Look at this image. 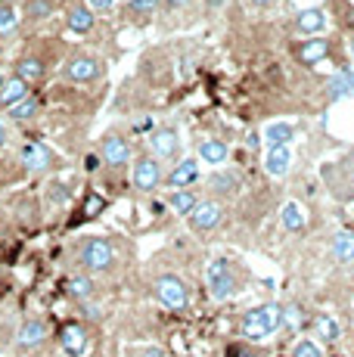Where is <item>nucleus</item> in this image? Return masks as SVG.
<instances>
[{
    "label": "nucleus",
    "instance_id": "obj_1",
    "mask_svg": "<svg viewBox=\"0 0 354 357\" xmlns=\"http://www.w3.org/2000/svg\"><path fill=\"white\" fill-rule=\"evenodd\" d=\"M66 53H69V47L56 38H29L13 63V75L22 78L29 87H44L53 68L63 66Z\"/></svg>",
    "mask_w": 354,
    "mask_h": 357
},
{
    "label": "nucleus",
    "instance_id": "obj_2",
    "mask_svg": "<svg viewBox=\"0 0 354 357\" xmlns=\"http://www.w3.org/2000/svg\"><path fill=\"white\" fill-rule=\"evenodd\" d=\"M109 72V63L100 53L93 50H84V47H75V50L66 53L63 66H59V78L66 84H78V87H91V84H100Z\"/></svg>",
    "mask_w": 354,
    "mask_h": 357
},
{
    "label": "nucleus",
    "instance_id": "obj_3",
    "mask_svg": "<svg viewBox=\"0 0 354 357\" xmlns=\"http://www.w3.org/2000/svg\"><path fill=\"white\" fill-rule=\"evenodd\" d=\"M75 264L81 267V273H109L118 264V249L112 239L106 236H81L72 249Z\"/></svg>",
    "mask_w": 354,
    "mask_h": 357
},
{
    "label": "nucleus",
    "instance_id": "obj_4",
    "mask_svg": "<svg viewBox=\"0 0 354 357\" xmlns=\"http://www.w3.org/2000/svg\"><path fill=\"white\" fill-rule=\"evenodd\" d=\"M19 168H22V174H56V171H63V155L56 153V149L50 146V143L44 140H22V146H19Z\"/></svg>",
    "mask_w": 354,
    "mask_h": 357
},
{
    "label": "nucleus",
    "instance_id": "obj_5",
    "mask_svg": "<svg viewBox=\"0 0 354 357\" xmlns=\"http://www.w3.org/2000/svg\"><path fill=\"white\" fill-rule=\"evenodd\" d=\"M280 311L283 307L280 305H258V307H252V311H246V317H243V324H240V333H243V339H249V342H264V339H270V335L280 329Z\"/></svg>",
    "mask_w": 354,
    "mask_h": 357
},
{
    "label": "nucleus",
    "instance_id": "obj_6",
    "mask_svg": "<svg viewBox=\"0 0 354 357\" xmlns=\"http://www.w3.org/2000/svg\"><path fill=\"white\" fill-rule=\"evenodd\" d=\"M206 286L212 292L215 301H227L240 292V277H236V267L230 264V258H212L206 267Z\"/></svg>",
    "mask_w": 354,
    "mask_h": 357
},
{
    "label": "nucleus",
    "instance_id": "obj_7",
    "mask_svg": "<svg viewBox=\"0 0 354 357\" xmlns=\"http://www.w3.org/2000/svg\"><path fill=\"white\" fill-rule=\"evenodd\" d=\"M153 292L159 298V305L168 307V311H187L190 307V289L177 273H159L153 280Z\"/></svg>",
    "mask_w": 354,
    "mask_h": 357
},
{
    "label": "nucleus",
    "instance_id": "obj_8",
    "mask_svg": "<svg viewBox=\"0 0 354 357\" xmlns=\"http://www.w3.org/2000/svg\"><path fill=\"white\" fill-rule=\"evenodd\" d=\"M97 155H100V162H103V168L118 171L134 159V146L125 134H118V130H106L97 143Z\"/></svg>",
    "mask_w": 354,
    "mask_h": 357
},
{
    "label": "nucleus",
    "instance_id": "obj_9",
    "mask_svg": "<svg viewBox=\"0 0 354 357\" xmlns=\"http://www.w3.org/2000/svg\"><path fill=\"white\" fill-rule=\"evenodd\" d=\"M165 183V168L155 155H137L134 159V168H131V187L137 193H155V190Z\"/></svg>",
    "mask_w": 354,
    "mask_h": 357
},
{
    "label": "nucleus",
    "instance_id": "obj_10",
    "mask_svg": "<svg viewBox=\"0 0 354 357\" xmlns=\"http://www.w3.org/2000/svg\"><path fill=\"white\" fill-rule=\"evenodd\" d=\"M323 181L336 199H342V202L354 199V153L345 155V159H339L336 165H326Z\"/></svg>",
    "mask_w": 354,
    "mask_h": 357
},
{
    "label": "nucleus",
    "instance_id": "obj_11",
    "mask_svg": "<svg viewBox=\"0 0 354 357\" xmlns=\"http://www.w3.org/2000/svg\"><path fill=\"white\" fill-rule=\"evenodd\" d=\"M149 143V155H155L159 162H177L180 159V130L174 125H162L153 128L146 137Z\"/></svg>",
    "mask_w": 354,
    "mask_h": 357
},
{
    "label": "nucleus",
    "instance_id": "obj_12",
    "mask_svg": "<svg viewBox=\"0 0 354 357\" xmlns=\"http://www.w3.org/2000/svg\"><path fill=\"white\" fill-rule=\"evenodd\" d=\"M47 339H50V329H47L44 317H25L13 333V348L16 351H40Z\"/></svg>",
    "mask_w": 354,
    "mask_h": 357
},
{
    "label": "nucleus",
    "instance_id": "obj_13",
    "mask_svg": "<svg viewBox=\"0 0 354 357\" xmlns=\"http://www.w3.org/2000/svg\"><path fill=\"white\" fill-rule=\"evenodd\" d=\"M56 339H59V348H63L66 357H84L87 348H91V329H87V324L69 320V324L59 326Z\"/></svg>",
    "mask_w": 354,
    "mask_h": 357
},
{
    "label": "nucleus",
    "instance_id": "obj_14",
    "mask_svg": "<svg viewBox=\"0 0 354 357\" xmlns=\"http://www.w3.org/2000/svg\"><path fill=\"white\" fill-rule=\"evenodd\" d=\"M97 19L100 16L84 0H72V3L66 6V31L78 34V38H91V34L97 31Z\"/></svg>",
    "mask_w": 354,
    "mask_h": 357
},
{
    "label": "nucleus",
    "instance_id": "obj_15",
    "mask_svg": "<svg viewBox=\"0 0 354 357\" xmlns=\"http://www.w3.org/2000/svg\"><path fill=\"white\" fill-rule=\"evenodd\" d=\"M221 224H224V205L217 199H202L193 208V215H190V227L196 233H212Z\"/></svg>",
    "mask_w": 354,
    "mask_h": 357
},
{
    "label": "nucleus",
    "instance_id": "obj_16",
    "mask_svg": "<svg viewBox=\"0 0 354 357\" xmlns=\"http://www.w3.org/2000/svg\"><path fill=\"white\" fill-rule=\"evenodd\" d=\"M59 13V0H25L19 16H22V29H38V25L50 22Z\"/></svg>",
    "mask_w": 354,
    "mask_h": 357
},
{
    "label": "nucleus",
    "instance_id": "obj_17",
    "mask_svg": "<svg viewBox=\"0 0 354 357\" xmlns=\"http://www.w3.org/2000/svg\"><path fill=\"white\" fill-rule=\"evenodd\" d=\"M199 181V159H177L174 168L165 174V183L174 190H193V183Z\"/></svg>",
    "mask_w": 354,
    "mask_h": 357
},
{
    "label": "nucleus",
    "instance_id": "obj_18",
    "mask_svg": "<svg viewBox=\"0 0 354 357\" xmlns=\"http://www.w3.org/2000/svg\"><path fill=\"white\" fill-rule=\"evenodd\" d=\"M162 0H128L125 6H121V19L131 25H149L155 19V13H159Z\"/></svg>",
    "mask_w": 354,
    "mask_h": 357
},
{
    "label": "nucleus",
    "instance_id": "obj_19",
    "mask_svg": "<svg viewBox=\"0 0 354 357\" xmlns=\"http://www.w3.org/2000/svg\"><path fill=\"white\" fill-rule=\"evenodd\" d=\"M40 109H44V102H40L38 93H31V97H25L22 102L10 106L6 112H0V115L6 119V125H29V121H35L40 115Z\"/></svg>",
    "mask_w": 354,
    "mask_h": 357
},
{
    "label": "nucleus",
    "instance_id": "obj_20",
    "mask_svg": "<svg viewBox=\"0 0 354 357\" xmlns=\"http://www.w3.org/2000/svg\"><path fill=\"white\" fill-rule=\"evenodd\" d=\"M196 153H199V162L212 165V168H221L230 155V146L224 140H217V137H202L199 146H196Z\"/></svg>",
    "mask_w": 354,
    "mask_h": 357
},
{
    "label": "nucleus",
    "instance_id": "obj_21",
    "mask_svg": "<svg viewBox=\"0 0 354 357\" xmlns=\"http://www.w3.org/2000/svg\"><path fill=\"white\" fill-rule=\"evenodd\" d=\"M66 295L75 298L78 305H87V301L97 298V283H93L91 273H75V277H69V283H66Z\"/></svg>",
    "mask_w": 354,
    "mask_h": 357
},
{
    "label": "nucleus",
    "instance_id": "obj_22",
    "mask_svg": "<svg viewBox=\"0 0 354 357\" xmlns=\"http://www.w3.org/2000/svg\"><path fill=\"white\" fill-rule=\"evenodd\" d=\"M25 97H31V87L25 84L22 78H16V75L10 72V78H6L3 91H0V112H6L10 106H16V102H22Z\"/></svg>",
    "mask_w": 354,
    "mask_h": 357
},
{
    "label": "nucleus",
    "instance_id": "obj_23",
    "mask_svg": "<svg viewBox=\"0 0 354 357\" xmlns=\"http://www.w3.org/2000/svg\"><path fill=\"white\" fill-rule=\"evenodd\" d=\"M206 187L212 196H233L236 190L243 187V181L236 171H215V174L206 181Z\"/></svg>",
    "mask_w": 354,
    "mask_h": 357
},
{
    "label": "nucleus",
    "instance_id": "obj_24",
    "mask_svg": "<svg viewBox=\"0 0 354 357\" xmlns=\"http://www.w3.org/2000/svg\"><path fill=\"white\" fill-rule=\"evenodd\" d=\"M326 29V13L323 10H302L292 19V31L295 34H320Z\"/></svg>",
    "mask_w": 354,
    "mask_h": 357
},
{
    "label": "nucleus",
    "instance_id": "obj_25",
    "mask_svg": "<svg viewBox=\"0 0 354 357\" xmlns=\"http://www.w3.org/2000/svg\"><path fill=\"white\" fill-rule=\"evenodd\" d=\"M19 31H22V16H19V10L13 3H0V44L19 38Z\"/></svg>",
    "mask_w": 354,
    "mask_h": 357
},
{
    "label": "nucleus",
    "instance_id": "obj_26",
    "mask_svg": "<svg viewBox=\"0 0 354 357\" xmlns=\"http://www.w3.org/2000/svg\"><path fill=\"white\" fill-rule=\"evenodd\" d=\"M292 140H295V125H289V121H274V125L264 128V146L268 149L289 146Z\"/></svg>",
    "mask_w": 354,
    "mask_h": 357
},
{
    "label": "nucleus",
    "instance_id": "obj_27",
    "mask_svg": "<svg viewBox=\"0 0 354 357\" xmlns=\"http://www.w3.org/2000/svg\"><path fill=\"white\" fill-rule=\"evenodd\" d=\"M326 97L330 100L354 97V72L351 68H342V72H336L330 81H326Z\"/></svg>",
    "mask_w": 354,
    "mask_h": 357
},
{
    "label": "nucleus",
    "instance_id": "obj_28",
    "mask_svg": "<svg viewBox=\"0 0 354 357\" xmlns=\"http://www.w3.org/2000/svg\"><path fill=\"white\" fill-rule=\"evenodd\" d=\"M289 168H292V149L289 146L268 149V155H264V171H268L270 177H283Z\"/></svg>",
    "mask_w": 354,
    "mask_h": 357
},
{
    "label": "nucleus",
    "instance_id": "obj_29",
    "mask_svg": "<svg viewBox=\"0 0 354 357\" xmlns=\"http://www.w3.org/2000/svg\"><path fill=\"white\" fill-rule=\"evenodd\" d=\"M326 56H330V40L326 38H311V40H305V44L298 47V59H302L305 66L323 63Z\"/></svg>",
    "mask_w": 354,
    "mask_h": 357
},
{
    "label": "nucleus",
    "instance_id": "obj_30",
    "mask_svg": "<svg viewBox=\"0 0 354 357\" xmlns=\"http://www.w3.org/2000/svg\"><path fill=\"white\" fill-rule=\"evenodd\" d=\"M332 261H339V264H351L354 261V230H339L336 236H332Z\"/></svg>",
    "mask_w": 354,
    "mask_h": 357
},
{
    "label": "nucleus",
    "instance_id": "obj_31",
    "mask_svg": "<svg viewBox=\"0 0 354 357\" xmlns=\"http://www.w3.org/2000/svg\"><path fill=\"white\" fill-rule=\"evenodd\" d=\"M199 202H202V199H199L196 190H174V193H168V205H171V211H174V215H180V218L193 215V208Z\"/></svg>",
    "mask_w": 354,
    "mask_h": 357
},
{
    "label": "nucleus",
    "instance_id": "obj_32",
    "mask_svg": "<svg viewBox=\"0 0 354 357\" xmlns=\"http://www.w3.org/2000/svg\"><path fill=\"white\" fill-rule=\"evenodd\" d=\"M280 218H283V227L292 230V233L305 230V224H308V215H305V208L298 202H286L283 211H280Z\"/></svg>",
    "mask_w": 354,
    "mask_h": 357
},
{
    "label": "nucleus",
    "instance_id": "obj_33",
    "mask_svg": "<svg viewBox=\"0 0 354 357\" xmlns=\"http://www.w3.org/2000/svg\"><path fill=\"white\" fill-rule=\"evenodd\" d=\"M314 329H317L320 342H326V345L339 342V335H342V326H339V320L330 317V314H320V317L314 320Z\"/></svg>",
    "mask_w": 354,
    "mask_h": 357
},
{
    "label": "nucleus",
    "instance_id": "obj_34",
    "mask_svg": "<svg viewBox=\"0 0 354 357\" xmlns=\"http://www.w3.org/2000/svg\"><path fill=\"white\" fill-rule=\"evenodd\" d=\"M305 324V311H302V305H286L283 311H280V326L283 329H289V333H298Z\"/></svg>",
    "mask_w": 354,
    "mask_h": 357
},
{
    "label": "nucleus",
    "instance_id": "obj_35",
    "mask_svg": "<svg viewBox=\"0 0 354 357\" xmlns=\"http://www.w3.org/2000/svg\"><path fill=\"white\" fill-rule=\"evenodd\" d=\"M69 193H72V190H69V181H59V177H53V181L50 183H47V199H50V202L53 205H66V202H69Z\"/></svg>",
    "mask_w": 354,
    "mask_h": 357
},
{
    "label": "nucleus",
    "instance_id": "obj_36",
    "mask_svg": "<svg viewBox=\"0 0 354 357\" xmlns=\"http://www.w3.org/2000/svg\"><path fill=\"white\" fill-rule=\"evenodd\" d=\"M292 357H323V348H320V342L302 339L295 348H292Z\"/></svg>",
    "mask_w": 354,
    "mask_h": 357
},
{
    "label": "nucleus",
    "instance_id": "obj_37",
    "mask_svg": "<svg viewBox=\"0 0 354 357\" xmlns=\"http://www.w3.org/2000/svg\"><path fill=\"white\" fill-rule=\"evenodd\" d=\"M106 208V199L100 193H87V205H84V218H97Z\"/></svg>",
    "mask_w": 354,
    "mask_h": 357
},
{
    "label": "nucleus",
    "instance_id": "obj_38",
    "mask_svg": "<svg viewBox=\"0 0 354 357\" xmlns=\"http://www.w3.org/2000/svg\"><path fill=\"white\" fill-rule=\"evenodd\" d=\"M87 6H91L97 16H109V13L115 10V0H84Z\"/></svg>",
    "mask_w": 354,
    "mask_h": 357
},
{
    "label": "nucleus",
    "instance_id": "obj_39",
    "mask_svg": "<svg viewBox=\"0 0 354 357\" xmlns=\"http://www.w3.org/2000/svg\"><path fill=\"white\" fill-rule=\"evenodd\" d=\"M125 357H165V351L155 348V345H149V348H131Z\"/></svg>",
    "mask_w": 354,
    "mask_h": 357
},
{
    "label": "nucleus",
    "instance_id": "obj_40",
    "mask_svg": "<svg viewBox=\"0 0 354 357\" xmlns=\"http://www.w3.org/2000/svg\"><path fill=\"white\" fill-rule=\"evenodd\" d=\"M162 6H165V13H180V10H190L193 0H162Z\"/></svg>",
    "mask_w": 354,
    "mask_h": 357
},
{
    "label": "nucleus",
    "instance_id": "obj_41",
    "mask_svg": "<svg viewBox=\"0 0 354 357\" xmlns=\"http://www.w3.org/2000/svg\"><path fill=\"white\" fill-rule=\"evenodd\" d=\"M13 137H16V134H13V128L6 125V121H0V153H3V149L13 143Z\"/></svg>",
    "mask_w": 354,
    "mask_h": 357
},
{
    "label": "nucleus",
    "instance_id": "obj_42",
    "mask_svg": "<svg viewBox=\"0 0 354 357\" xmlns=\"http://www.w3.org/2000/svg\"><path fill=\"white\" fill-rule=\"evenodd\" d=\"M252 3H255V6H274L277 0H252Z\"/></svg>",
    "mask_w": 354,
    "mask_h": 357
},
{
    "label": "nucleus",
    "instance_id": "obj_43",
    "mask_svg": "<svg viewBox=\"0 0 354 357\" xmlns=\"http://www.w3.org/2000/svg\"><path fill=\"white\" fill-rule=\"evenodd\" d=\"M6 78H10V75L3 72V68H0V91H3V84H6Z\"/></svg>",
    "mask_w": 354,
    "mask_h": 357
},
{
    "label": "nucleus",
    "instance_id": "obj_44",
    "mask_svg": "<svg viewBox=\"0 0 354 357\" xmlns=\"http://www.w3.org/2000/svg\"><path fill=\"white\" fill-rule=\"evenodd\" d=\"M3 47H6V44H0V59H3Z\"/></svg>",
    "mask_w": 354,
    "mask_h": 357
},
{
    "label": "nucleus",
    "instance_id": "obj_45",
    "mask_svg": "<svg viewBox=\"0 0 354 357\" xmlns=\"http://www.w3.org/2000/svg\"><path fill=\"white\" fill-rule=\"evenodd\" d=\"M243 357H261V354H243Z\"/></svg>",
    "mask_w": 354,
    "mask_h": 357
},
{
    "label": "nucleus",
    "instance_id": "obj_46",
    "mask_svg": "<svg viewBox=\"0 0 354 357\" xmlns=\"http://www.w3.org/2000/svg\"><path fill=\"white\" fill-rule=\"evenodd\" d=\"M351 53H354V38H351Z\"/></svg>",
    "mask_w": 354,
    "mask_h": 357
}]
</instances>
